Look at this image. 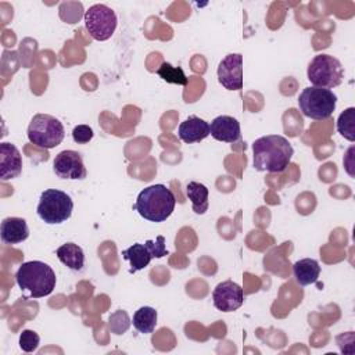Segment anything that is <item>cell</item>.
<instances>
[{"label":"cell","instance_id":"cell-15","mask_svg":"<svg viewBox=\"0 0 355 355\" xmlns=\"http://www.w3.org/2000/svg\"><path fill=\"white\" fill-rule=\"evenodd\" d=\"M209 123L196 115H190L184 119L178 129V136L183 143L191 144L204 140L209 136Z\"/></svg>","mask_w":355,"mask_h":355},{"label":"cell","instance_id":"cell-25","mask_svg":"<svg viewBox=\"0 0 355 355\" xmlns=\"http://www.w3.org/2000/svg\"><path fill=\"white\" fill-rule=\"evenodd\" d=\"M94 133L89 125H78L72 130V139L78 144H86L93 139Z\"/></svg>","mask_w":355,"mask_h":355},{"label":"cell","instance_id":"cell-13","mask_svg":"<svg viewBox=\"0 0 355 355\" xmlns=\"http://www.w3.org/2000/svg\"><path fill=\"white\" fill-rule=\"evenodd\" d=\"M22 172V157L12 144L3 141L0 144V179L3 182L18 178Z\"/></svg>","mask_w":355,"mask_h":355},{"label":"cell","instance_id":"cell-10","mask_svg":"<svg viewBox=\"0 0 355 355\" xmlns=\"http://www.w3.org/2000/svg\"><path fill=\"white\" fill-rule=\"evenodd\" d=\"M53 171L58 178L69 180H82L87 175L82 155L73 150L58 153L53 161Z\"/></svg>","mask_w":355,"mask_h":355},{"label":"cell","instance_id":"cell-4","mask_svg":"<svg viewBox=\"0 0 355 355\" xmlns=\"http://www.w3.org/2000/svg\"><path fill=\"white\" fill-rule=\"evenodd\" d=\"M337 105V96L330 89L305 87L298 96V107L304 116L311 119H327Z\"/></svg>","mask_w":355,"mask_h":355},{"label":"cell","instance_id":"cell-5","mask_svg":"<svg viewBox=\"0 0 355 355\" xmlns=\"http://www.w3.org/2000/svg\"><path fill=\"white\" fill-rule=\"evenodd\" d=\"M73 209L72 198L58 189H47L40 194L36 212L47 225H60L71 218Z\"/></svg>","mask_w":355,"mask_h":355},{"label":"cell","instance_id":"cell-6","mask_svg":"<svg viewBox=\"0 0 355 355\" xmlns=\"http://www.w3.org/2000/svg\"><path fill=\"white\" fill-rule=\"evenodd\" d=\"M28 139L42 148H54L64 140L65 130L60 119L49 114H36L28 126Z\"/></svg>","mask_w":355,"mask_h":355},{"label":"cell","instance_id":"cell-21","mask_svg":"<svg viewBox=\"0 0 355 355\" xmlns=\"http://www.w3.org/2000/svg\"><path fill=\"white\" fill-rule=\"evenodd\" d=\"M337 130L344 139L349 141H355V108L354 107H349L340 114L337 119Z\"/></svg>","mask_w":355,"mask_h":355},{"label":"cell","instance_id":"cell-2","mask_svg":"<svg viewBox=\"0 0 355 355\" xmlns=\"http://www.w3.org/2000/svg\"><path fill=\"white\" fill-rule=\"evenodd\" d=\"M15 282L26 298H42L53 293L57 277L47 263L42 261H28L18 268Z\"/></svg>","mask_w":355,"mask_h":355},{"label":"cell","instance_id":"cell-16","mask_svg":"<svg viewBox=\"0 0 355 355\" xmlns=\"http://www.w3.org/2000/svg\"><path fill=\"white\" fill-rule=\"evenodd\" d=\"M0 237L4 244H19L29 237V227L24 218H4L0 226Z\"/></svg>","mask_w":355,"mask_h":355},{"label":"cell","instance_id":"cell-3","mask_svg":"<svg viewBox=\"0 0 355 355\" xmlns=\"http://www.w3.org/2000/svg\"><path fill=\"white\" fill-rule=\"evenodd\" d=\"M176 198L165 184H153L143 189L133 205L139 215L150 222L166 220L175 209Z\"/></svg>","mask_w":355,"mask_h":355},{"label":"cell","instance_id":"cell-18","mask_svg":"<svg viewBox=\"0 0 355 355\" xmlns=\"http://www.w3.org/2000/svg\"><path fill=\"white\" fill-rule=\"evenodd\" d=\"M55 254H57V258L71 270H75V272L83 270L85 254L78 244L65 243L57 248Z\"/></svg>","mask_w":355,"mask_h":355},{"label":"cell","instance_id":"cell-20","mask_svg":"<svg viewBox=\"0 0 355 355\" xmlns=\"http://www.w3.org/2000/svg\"><path fill=\"white\" fill-rule=\"evenodd\" d=\"M157 318L158 313L151 306H141L139 308L133 315V327L143 334H150L154 331L157 326Z\"/></svg>","mask_w":355,"mask_h":355},{"label":"cell","instance_id":"cell-17","mask_svg":"<svg viewBox=\"0 0 355 355\" xmlns=\"http://www.w3.org/2000/svg\"><path fill=\"white\" fill-rule=\"evenodd\" d=\"M293 275L300 286H309L318 282L320 266L316 259L304 258L293 265Z\"/></svg>","mask_w":355,"mask_h":355},{"label":"cell","instance_id":"cell-19","mask_svg":"<svg viewBox=\"0 0 355 355\" xmlns=\"http://www.w3.org/2000/svg\"><path fill=\"white\" fill-rule=\"evenodd\" d=\"M186 194L191 201L194 214L202 215L208 209V189L200 182H189L186 186Z\"/></svg>","mask_w":355,"mask_h":355},{"label":"cell","instance_id":"cell-11","mask_svg":"<svg viewBox=\"0 0 355 355\" xmlns=\"http://www.w3.org/2000/svg\"><path fill=\"white\" fill-rule=\"evenodd\" d=\"M214 306L222 312H233L244 302L243 288L233 280H225L216 284L212 291Z\"/></svg>","mask_w":355,"mask_h":355},{"label":"cell","instance_id":"cell-1","mask_svg":"<svg viewBox=\"0 0 355 355\" xmlns=\"http://www.w3.org/2000/svg\"><path fill=\"white\" fill-rule=\"evenodd\" d=\"M252 164L257 171L280 173L288 166L294 148L284 136L268 135L252 143Z\"/></svg>","mask_w":355,"mask_h":355},{"label":"cell","instance_id":"cell-26","mask_svg":"<svg viewBox=\"0 0 355 355\" xmlns=\"http://www.w3.org/2000/svg\"><path fill=\"white\" fill-rule=\"evenodd\" d=\"M354 146L352 147H349L348 148V151H347V154L344 155V159H343V162H344V168H345V171H347V173L351 176V178H354L355 176V173H354V155H352V153H354Z\"/></svg>","mask_w":355,"mask_h":355},{"label":"cell","instance_id":"cell-9","mask_svg":"<svg viewBox=\"0 0 355 355\" xmlns=\"http://www.w3.org/2000/svg\"><path fill=\"white\" fill-rule=\"evenodd\" d=\"M165 255H168V250L165 245V237L161 234L157 236L155 240H147L144 244L135 243L122 251V258L130 263L129 273H136L137 270L148 266L151 259L162 258Z\"/></svg>","mask_w":355,"mask_h":355},{"label":"cell","instance_id":"cell-8","mask_svg":"<svg viewBox=\"0 0 355 355\" xmlns=\"http://www.w3.org/2000/svg\"><path fill=\"white\" fill-rule=\"evenodd\" d=\"M83 21L89 35L98 42L108 40L114 35L118 24L115 11L105 4H94L89 7V10L85 11Z\"/></svg>","mask_w":355,"mask_h":355},{"label":"cell","instance_id":"cell-24","mask_svg":"<svg viewBox=\"0 0 355 355\" xmlns=\"http://www.w3.org/2000/svg\"><path fill=\"white\" fill-rule=\"evenodd\" d=\"M40 343V337L36 331L33 330H22V333L19 334V348L24 352H33L37 349Z\"/></svg>","mask_w":355,"mask_h":355},{"label":"cell","instance_id":"cell-14","mask_svg":"<svg viewBox=\"0 0 355 355\" xmlns=\"http://www.w3.org/2000/svg\"><path fill=\"white\" fill-rule=\"evenodd\" d=\"M209 135L223 143H236L241 139L240 122L229 115L216 116L209 125Z\"/></svg>","mask_w":355,"mask_h":355},{"label":"cell","instance_id":"cell-22","mask_svg":"<svg viewBox=\"0 0 355 355\" xmlns=\"http://www.w3.org/2000/svg\"><path fill=\"white\" fill-rule=\"evenodd\" d=\"M157 73L166 83L182 85V86L187 85V76L184 75L183 69L180 67H173L169 62H162L157 69Z\"/></svg>","mask_w":355,"mask_h":355},{"label":"cell","instance_id":"cell-23","mask_svg":"<svg viewBox=\"0 0 355 355\" xmlns=\"http://www.w3.org/2000/svg\"><path fill=\"white\" fill-rule=\"evenodd\" d=\"M130 324H132V320H130L128 312L123 309H118L108 316V329L111 333H114L116 336L126 333L129 330Z\"/></svg>","mask_w":355,"mask_h":355},{"label":"cell","instance_id":"cell-7","mask_svg":"<svg viewBox=\"0 0 355 355\" xmlns=\"http://www.w3.org/2000/svg\"><path fill=\"white\" fill-rule=\"evenodd\" d=\"M306 76L315 87L331 89L341 85L344 68L336 57L330 54H316L308 64Z\"/></svg>","mask_w":355,"mask_h":355},{"label":"cell","instance_id":"cell-12","mask_svg":"<svg viewBox=\"0 0 355 355\" xmlns=\"http://www.w3.org/2000/svg\"><path fill=\"white\" fill-rule=\"evenodd\" d=\"M218 80L227 90L243 87V55L240 53H230L219 62Z\"/></svg>","mask_w":355,"mask_h":355}]
</instances>
